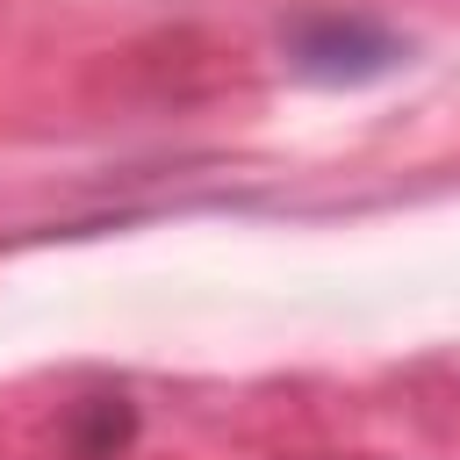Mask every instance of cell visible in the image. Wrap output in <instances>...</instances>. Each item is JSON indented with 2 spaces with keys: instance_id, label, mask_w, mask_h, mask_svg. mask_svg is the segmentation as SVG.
Returning <instances> with one entry per match:
<instances>
[{
  "instance_id": "cell-1",
  "label": "cell",
  "mask_w": 460,
  "mask_h": 460,
  "mask_svg": "<svg viewBox=\"0 0 460 460\" xmlns=\"http://www.w3.org/2000/svg\"><path fill=\"white\" fill-rule=\"evenodd\" d=\"M280 50H288V72L295 79H309V86H374V79H388L395 65H410V43L388 29V22H374V14H302L288 36H280Z\"/></svg>"
},
{
  "instance_id": "cell-2",
  "label": "cell",
  "mask_w": 460,
  "mask_h": 460,
  "mask_svg": "<svg viewBox=\"0 0 460 460\" xmlns=\"http://www.w3.org/2000/svg\"><path fill=\"white\" fill-rule=\"evenodd\" d=\"M86 417H93V431H79V460H115V446L129 438V402L122 395H93L86 402Z\"/></svg>"
}]
</instances>
